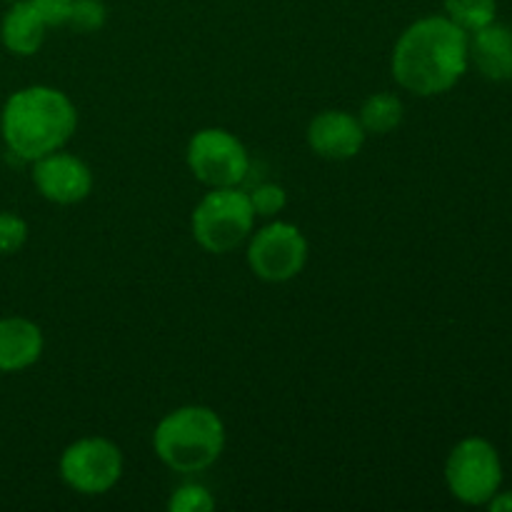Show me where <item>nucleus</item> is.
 I'll list each match as a JSON object with an SVG mask.
<instances>
[{
	"label": "nucleus",
	"instance_id": "nucleus-15",
	"mask_svg": "<svg viewBox=\"0 0 512 512\" xmlns=\"http://www.w3.org/2000/svg\"><path fill=\"white\" fill-rule=\"evenodd\" d=\"M445 13L465 33L485 28L498 15V0H445Z\"/></svg>",
	"mask_w": 512,
	"mask_h": 512
},
{
	"label": "nucleus",
	"instance_id": "nucleus-6",
	"mask_svg": "<svg viewBox=\"0 0 512 512\" xmlns=\"http://www.w3.org/2000/svg\"><path fill=\"white\" fill-rule=\"evenodd\" d=\"M188 168L208 188H235L250 170L245 145L223 128H205L190 138Z\"/></svg>",
	"mask_w": 512,
	"mask_h": 512
},
{
	"label": "nucleus",
	"instance_id": "nucleus-22",
	"mask_svg": "<svg viewBox=\"0 0 512 512\" xmlns=\"http://www.w3.org/2000/svg\"><path fill=\"white\" fill-rule=\"evenodd\" d=\"M0 378H3V373H0Z\"/></svg>",
	"mask_w": 512,
	"mask_h": 512
},
{
	"label": "nucleus",
	"instance_id": "nucleus-4",
	"mask_svg": "<svg viewBox=\"0 0 512 512\" xmlns=\"http://www.w3.org/2000/svg\"><path fill=\"white\" fill-rule=\"evenodd\" d=\"M255 210L250 195L238 188H210L193 210V238L215 255L230 253L253 233Z\"/></svg>",
	"mask_w": 512,
	"mask_h": 512
},
{
	"label": "nucleus",
	"instance_id": "nucleus-1",
	"mask_svg": "<svg viewBox=\"0 0 512 512\" xmlns=\"http://www.w3.org/2000/svg\"><path fill=\"white\" fill-rule=\"evenodd\" d=\"M468 33L448 15L415 20L393 50V78L415 95H440L468 70Z\"/></svg>",
	"mask_w": 512,
	"mask_h": 512
},
{
	"label": "nucleus",
	"instance_id": "nucleus-13",
	"mask_svg": "<svg viewBox=\"0 0 512 512\" xmlns=\"http://www.w3.org/2000/svg\"><path fill=\"white\" fill-rule=\"evenodd\" d=\"M45 28L48 25L43 23L30 0H13L8 13L0 20V43L5 45L8 53L28 58V55L38 53L43 45Z\"/></svg>",
	"mask_w": 512,
	"mask_h": 512
},
{
	"label": "nucleus",
	"instance_id": "nucleus-14",
	"mask_svg": "<svg viewBox=\"0 0 512 512\" xmlns=\"http://www.w3.org/2000/svg\"><path fill=\"white\" fill-rule=\"evenodd\" d=\"M358 120L365 133L388 135L403 123V103L393 93H375L363 103Z\"/></svg>",
	"mask_w": 512,
	"mask_h": 512
},
{
	"label": "nucleus",
	"instance_id": "nucleus-7",
	"mask_svg": "<svg viewBox=\"0 0 512 512\" xmlns=\"http://www.w3.org/2000/svg\"><path fill=\"white\" fill-rule=\"evenodd\" d=\"M123 475V453L105 438H83L60 455V478L80 495H103Z\"/></svg>",
	"mask_w": 512,
	"mask_h": 512
},
{
	"label": "nucleus",
	"instance_id": "nucleus-18",
	"mask_svg": "<svg viewBox=\"0 0 512 512\" xmlns=\"http://www.w3.org/2000/svg\"><path fill=\"white\" fill-rule=\"evenodd\" d=\"M28 243V223L20 215L0 213V255H15Z\"/></svg>",
	"mask_w": 512,
	"mask_h": 512
},
{
	"label": "nucleus",
	"instance_id": "nucleus-16",
	"mask_svg": "<svg viewBox=\"0 0 512 512\" xmlns=\"http://www.w3.org/2000/svg\"><path fill=\"white\" fill-rule=\"evenodd\" d=\"M108 20V10L100 0H73V10H70L68 25L78 33H95Z\"/></svg>",
	"mask_w": 512,
	"mask_h": 512
},
{
	"label": "nucleus",
	"instance_id": "nucleus-8",
	"mask_svg": "<svg viewBox=\"0 0 512 512\" xmlns=\"http://www.w3.org/2000/svg\"><path fill=\"white\" fill-rule=\"evenodd\" d=\"M308 263V240L290 223L265 225L248 245V265L265 283H288Z\"/></svg>",
	"mask_w": 512,
	"mask_h": 512
},
{
	"label": "nucleus",
	"instance_id": "nucleus-3",
	"mask_svg": "<svg viewBox=\"0 0 512 512\" xmlns=\"http://www.w3.org/2000/svg\"><path fill=\"white\" fill-rule=\"evenodd\" d=\"M155 455L175 473H203L225 448V425L205 405H185L158 423L153 433Z\"/></svg>",
	"mask_w": 512,
	"mask_h": 512
},
{
	"label": "nucleus",
	"instance_id": "nucleus-20",
	"mask_svg": "<svg viewBox=\"0 0 512 512\" xmlns=\"http://www.w3.org/2000/svg\"><path fill=\"white\" fill-rule=\"evenodd\" d=\"M33 8L38 10V15L43 18V23L60 28V25H68L70 10H73V0H30Z\"/></svg>",
	"mask_w": 512,
	"mask_h": 512
},
{
	"label": "nucleus",
	"instance_id": "nucleus-12",
	"mask_svg": "<svg viewBox=\"0 0 512 512\" xmlns=\"http://www.w3.org/2000/svg\"><path fill=\"white\" fill-rule=\"evenodd\" d=\"M43 330L28 318H0V373H20L43 355Z\"/></svg>",
	"mask_w": 512,
	"mask_h": 512
},
{
	"label": "nucleus",
	"instance_id": "nucleus-17",
	"mask_svg": "<svg viewBox=\"0 0 512 512\" xmlns=\"http://www.w3.org/2000/svg\"><path fill=\"white\" fill-rule=\"evenodd\" d=\"M215 508V498L208 493L203 485H183V488L173 490L168 500L170 512H210Z\"/></svg>",
	"mask_w": 512,
	"mask_h": 512
},
{
	"label": "nucleus",
	"instance_id": "nucleus-19",
	"mask_svg": "<svg viewBox=\"0 0 512 512\" xmlns=\"http://www.w3.org/2000/svg\"><path fill=\"white\" fill-rule=\"evenodd\" d=\"M250 203H253L255 215H260V218H275L288 205V193L280 185L263 183L250 193Z\"/></svg>",
	"mask_w": 512,
	"mask_h": 512
},
{
	"label": "nucleus",
	"instance_id": "nucleus-10",
	"mask_svg": "<svg viewBox=\"0 0 512 512\" xmlns=\"http://www.w3.org/2000/svg\"><path fill=\"white\" fill-rule=\"evenodd\" d=\"M365 130L355 115L345 110H325L308 125V145L325 160H350L365 143Z\"/></svg>",
	"mask_w": 512,
	"mask_h": 512
},
{
	"label": "nucleus",
	"instance_id": "nucleus-9",
	"mask_svg": "<svg viewBox=\"0 0 512 512\" xmlns=\"http://www.w3.org/2000/svg\"><path fill=\"white\" fill-rule=\"evenodd\" d=\"M33 183L45 200L55 205H75L93 190V173L80 158L68 153L45 155L33 163Z\"/></svg>",
	"mask_w": 512,
	"mask_h": 512
},
{
	"label": "nucleus",
	"instance_id": "nucleus-5",
	"mask_svg": "<svg viewBox=\"0 0 512 512\" xmlns=\"http://www.w3.org/2000/svg\"><path fill=\"white\" fill-rule=\"evenodd\" d=\"M445 483L465 505H488L503 485V463L485 438H465L450 450Z\"/></svg>",
	"mask_w": 512,
	"mask_h": 512
},
{
	"label": "nucleus",
	"instance_id": "nucleus-21",
	"mask_svg": "<svg viewBox=\"0 0 512 512\" xmlns=\"http://www.w3.org/2000/svg\"><path fill=\"white\" fill-rule=\"evenodd\" d=\"M488 508L493 512H512V490H508V493H500L498 490L488 503Z\"/></svg>",
	"mask_w": 512,
	"mask_h": 512
},
{
	"label": "nucleus",
	"instance_id": "nucleus-11",
	"mask_svg": "<svg viewBox=\"0 0 512 512\" xmlns=\"http://www.w3.org/2000/svg\"><path fill=\"white\" fill-rule=\"evenodd\" d=\"M468 58L473 60L480 75L493 83L512 80V28L503 23H490L475 30L468 38Z\"/></svg>",
	"mask_w": 512,
	"mask_h": 512
},
{
	"label": "nucleus",
	"instance_id": "nucleus-2",
	"mask_svg": "<svg viewBox=\"0 0 512 512\" xmlns=\"http://www.w3.org/2000/svg\"><path fill=\"white\" fill-rule=\"evenodd\" d=\"M78 128L75 105L63 90L50 85H28L5 100L0 110V135L15 158L35 160L55 153Z\"/></svg>",
	"mask_w": 512,
	"mask_h": 512
}]
</instances>
